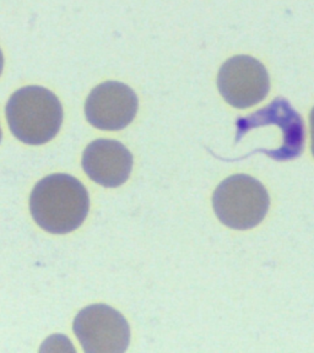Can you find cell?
Returning a JSON list of instances; mask_svg holds the SVG:
<instances>
[{
    "mask_svg": "<svg viewBox=\"0 0 314 353\" xmlns=\"http://www.w3.org/2000/svg\"><path fill=\"white\" fill-rule=\"evenodd\" d=\"M3 66H4V58H3V53H1V50H0V75H1V72H3Z\"/></svg>",
    "mask_w": 314,
    "mask_h": 353,
    "instance_id": "obj_9",
    "label": "cell"
},
{
    "mask_svg": "<svg viewBox=\"0 0 314 353\" xmlns=\"http://www.w3.org/2000/svg\"><path fill=\"white\" fill-rule=\"evenodd\" d=\"M137 94L126 83L108 81L96 86L85 103L88 123L101 130L128 127L138 112Z\"/></svg>",
    "mask_w": 314,
    "mask_h": 353,
    "instance_id": "obj_6",
    "label": "cell"
},
{
    "mask_svg": "<svg viewBox=\"0 0 314 353\" xmlns=\"http://www.w3.org/2000/svg\"><path fill=\"white\" fill-rule=\"evenodd\" d=\"M213 206L217 219L233 230L258 226L269 211L271 198L264 185L247 174L228 176L216 188Z\"/></svg>",
    "mask_w": 314,
    "mask_h": 353,
    "instance_id": "obj_3",
    "label": "cell"
},
{
    "mask_svg": "<svg viewBox=\"0 0 314 353\" xmlns=\"http://www.w3.org/2000/svg\"><path fill=\"white\" fill-rule=\"evenodd\" d=\"M217 86L221 96L235 108L258 105L271 91L265 66L249 55H236L221 66Z\"/></svg>",
    "mask_w": 314,
    "mask_h": 353,
    "instance_id": "obj_5",
    "label": "cell"
},
{
    "mask_svg": "<svg viewBox=\"0 0 314 353\" xmlns=\"http://www.w3.org/2000/svg\"><path fill=\"white\" fill-rule=\"evenodd\" d=\"M11 132L22 143L43 145L59 132L63 123L61 101L41 86H26L11 96L6 108Z\"/></svg>",
    "mask_w": 314,
    "mask_h": 353,
    "instance_id": "obj_2",
    "label": "cell"
},
{
    "mask_svg": "<svg viewBox=\"0 0 314 353\" xmlns=\"http://www.w3.org/2000/svg\"><path fill=\"white\" fill-rule=\"evenodd\" d=\"M72 329L86 353H121L129 346L130 327L123 315L106 304L84 308Z\"/></svg>",
    "mask_w": 314,
    "mask_h": 353,
    "instance_id": "obj_4",
    "label": "cell"
},
{
    "mask_svg": "<svg viewBox=\"0 0 314 353\" xmlns=\"http://www.w3.org/2000/svg\"><path fill=\"white\" fill-rule=\"evenodd\" d=\"M0 141H1V128H0Z\"/></svg>",
    "mask_w": 314,
    "mask_h": 353,
    "instance_id": "obj_10",
    "label": "cell"
},
{
    "mask_svg": "<svg viewBox=\"0 0 314 353\" xmlns=\"http://www.w3.org/2000/svg\"><path fill=\"white\" fill-rule=\"evenodd\" d=\"M309 124H311V148H312V154H314V108L309 116Z\"/></svg>",
    "mask_w": 314,
    "mask_h": 353,
    "instance_id": "obj_8",
    "label": "cell"
},
{
    "mask_svg": "<svg viewBox=\"0 0 314 353\" xmlns=\"http://www.w3.org/2000/svg\"><path fill=\"white\" fill-rule=\"evenodd\" d=\"M83 168L99 185L117 188L127 182L130 176L133 156L119 141L99 139L84 151Z\"/></svg>",
    "mask_w": 314,
    "mask_h": 353,
    "instance_id": "obj_7",
    "label": "cell"
},
{
    "mask_svg": "<svg viewBox=\"0 0 314 353\" xmlns=\"http://www.w3.org/2000/svg\"><path fill=\"white\" fill-rule=\"evenodd\" d=\"M90 209V198L83 183L69 174L44 176L30 196L33 220L44 231L64 234L83 225Z\"/></svg>",
    "mask_w": 314,
    "mask_h": 353,
    "instance_id": "obj_1",
    "label": "cell"
}]
</instances>
